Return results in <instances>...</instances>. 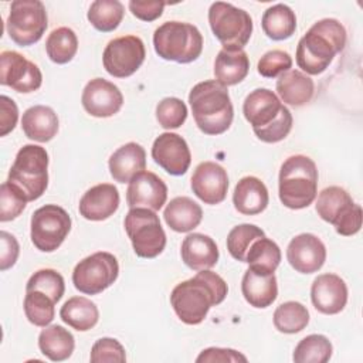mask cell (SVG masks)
I'll list each match as a JSON object with an SVG mask.
<instances>
[{"mask_svg": "<svg viewBox=\"0 0 363 363\" xmlns=\"http://www.w3.org/2000/svg\"><path fill=\"white\" fill-rule=\"evenodd\" d=\"M227 294V282L218 274L201 269L173 288L170 303L183 323L199 325L206 319L210 308L220 305Z\"/></svg>", "mask_w": 363, "mask_h": 363, "instance_id": "cell-1", "label": "cell"}, {"mask_svg": "<svg viewBox=\"0 0 363 363\" xmlns=\"http://www.w3.org/2000/svg\"><path fill=\"white\" fill-rule=\"evenodd\" d=\"M346 45V30L336 18L316 21L299 40L296 47V64L309 74H322L333 61L337 52Z\"/></svg>", "mask_w": 363, "mask_h": 363, "instance_id": "cell-2", "label": "cell"}, {"mask_svg": "<svg viewBox=\"0 0 363 363\" xmlns=\"http://www.w3.org/2000/svg\"><path fill=\"white\" fill-rule=\"evenodd\" d=\"M242 113L255 136L265 143L284 140L292 129V113L268 88L250 92L242 104Z\"/></svg>", "mask_w": 363, "mask_h": 363, "instance_id": "cell-3", "label": "cell"}, {"mask_svg": "<svg viewBox=\"0 0 363 363\" xmlns=\"http://www.w3.org/2000/svg\"><path fill=\"white\" fill-rule=\"evenodd\" d=\"M189 104L197 128L206 135H221L233 123L234 108L228 89L216 79L196 84L189 94Z\"/></svg>", "mask_w": 363, "mask_h": 363, "instance_id": "cell-4", "label": "cell"}, {"mask_svg": "<svg viewBox=\"0 0 363 363\" xmlns=\"http://www.w3.org/2000/svg\"><path fill=\"white\" fill-rule=\"evenodd\" d=\"M318 169L305 155L289 156L279 169L278 194L291 210H301L313 203L318 194Z\"/></svg>", "mask_w": 363, "mask_h": 363, "instance_id": "cell-5", "label": "cell"}, {"mask_svg": "<svg viewBox=\"0 0 363 363\" xmlns=\"http://www.w3.org/2000/svg\"><path fill=\"white\" fill-rule=\"evenodd\" d=\"M156 54L179 64L196 61L203 51V35L200 30L184 21H166L153 33Z\"/></svg>", "mask_w": 363, "mask_h": 363, "instance_id": "cell-6", "label": "cell"}, {"mask_svg": "<svg viewBox=\"0 0 363 363\" xmlns=\"http://www.w3.org/2000/svg\"><path fill=\"white\" fill-rule=\"evenodd\" d=\"M28 201L40 199L48 186V153L43 146L24 145L16 155L9 179Z\"/></svg>", "mask_w": 363, "mask_h": 363, "instance_id": "cell-7", "label": "cell"}, {"mask_svg": "<svg viewBox=\"0 0 363 363\" xmlns=\"http://www.w3.org/2000/svg\"><path fill=\"white\" fill-rule=\"evenodd\" d=\"M316 213L323 221L332 224L340 235H354L362 228V207L339 186H329L319 193Z\"/></svg>", "mask_w": 363, "mask_h": 363, "instance_id": "cell-8", "label": "cell"}, {"mask_svg": "<svg viewBox=\"0 0 363 363\" xmlns=\"http://www.w3.org/2000/svg\"><path fill=\"white\" fill-rule=\"evenodd\" d=\"M123 225L138 257L155 258L163 252L166 233L153 210L145 207L130 208L125 216Z\"/></svg>", "mask_w": 363, "mask_h": 363, "instance_id": "cell-9", "label": "cell"}, {"mask_svg": "<svg viewBox=\"0 0 363 363\" xmlns=\"http://www.w3.org/2000/svg\"><path fill=\"white\" fill-rule=\"evenodd\" d=\"M208 23L224 48H244L252 34L251 16L231 3H213L208 9Z\"/></svg>", "mask_w": 363, "mask_h": 363, "instance_id": "cell-10", "label": "cell"}, {"mask_svg": "<svg viewBox=\"0 0 363 363\" xmlns=\"http://www.w3.org/2000/svg\"><path fill=\"white\" fill-rule=\"evenodd\" d=\"M48 26L45 6L40 0H14L6 21L9 37L20 47L40 41Z\"/></svg>", "mask_w": 363, "mask_h": 363, "instance_id": "cell-11", "label": "cell"}, {"mask_svg": "<svg viewBox=\"0 0 363 363\" xmlns=\"http://www.w3.org/2000/svg\"><path fill=\"white\" fill-rule=\"evenodd\" d=\"M119 275L116 257L106 251H98L79 261L72 271L75 289L85 295H98L108 289Z\"/></svg>", "mask_w": 363, "mask_h": 363, "instance_id": "cell-12", "label": "cell"}, {"mask_svg": "<svg viewBox=\"0 0 363 363\" xmlns=\"http://www.w3.org/2000/svg\"><path fill=\"white\" fill-rule=\"evenodd\" d=\"M69 231L71 217L57 204H45L37 208L31 216V242L43 252H52L60 248Z\"/></svg>", "mask_w": 363, "mask_h": 363, "instance_id": "cell-13", "label": "cell"}, {"mask_svg": "<svg viewBox=\"0 0 363 363\" xmlns=\"http://www.w3.org/2000/svg\"><path fill=\"white\" fill-rule=\"evenodd\" d=\"M146 57L143 41L136 35H122L111 40L102 54L105 71L115 78L133 75Z\"/></svg>", "mask_w": 363, "mask_h": 363, "instance_id": "cell-14", "label": "cell"}, {"mask_svg": "<svg viewBox=\"0 0 363 363\" xmlns=\"http://www.w3.org/2000/svg\"><path fill=\"white\" fill-rule=\"evenodd\" d=\"M0 84L16 92H34L43 84V74L37 64L27 60L17 51L0 54Z\"/></svg>", "mask_w": 363, "mask_h": 363, "instance_id": "cell-15", "label": "cell"}, {"mask_svg": "<svg viewBox=\"0 0 363 363\" xmlns=\"http://www.w3.org/2000/svg\"><path fill=\"white\" fill-rule=\"evenodd\" d=\"M153 160L169 174L182 176L189 170L191 153L187 142L177 133H160L152 145Z\"/></svg>", "mask_w": 363, "mask_h": 363, "instance_id": "cell-16", "label": "cell"}, {"mask_svg": "<svg viewBox=\"0 0 363 363\" xmlns=\"http://www.w3.org/2000/svg\"><path fill=\"white\" fill-rule=\"evenodd\" d=\"M81 102L91 116L109 118L121 111L123 95L113 82L104 78H94L85 85Z\"/></svg>", "mask_w": 363, "mask_h": 363, "instance_id": "cell-17", "label": "cell"}, {"mask_svg": "<svg viewBox=\"0 0 363 363\" xmlns=\"http://www.w3.org/2000/svg\"><path fill=\"white\" fill-rule=\"evenodd\" d=\"M286 259L296 272L313 274L319 271L326 261V247L315 234L302 233L289 241Z\"/></svg>", "mask_w": 363, "mask_h": 363, "instance_id": "cell-18", "label": "cell"}, {"mask_svg": "<svg viewBox=\"0 0 363 363\" xmlns=\"http://www.w3.org/2000/svg\"><path fill=\"white\" fill-rule=\"evenodd\" d=\"M191 190L204 204L224 201L228 190L227 170L216 162H201L193 172Z\"/></svg>", "mask_w": 363, "mask_h": 363, "instance_id": "cell-19", "label": "cell"}, {"mask_svg": "<svg viewBox=\"0 0 363 363\" xmlns=\"http://www.w3.org/2000/svg\"><path fill=\"white\" fill-rule=\"evenodd\" d=\"M167 199L166 183L155 173L143 170L138 173L128 184L126 203L130 208L145 207L157 211Z\"/></svg>", "mask_w": 363, "mask_h": 363, "instance_id": "cell-20", "label": "cell"}, {"mask_svg": "<svg viewBox=\"0 0 363 363\" xmlns=\"http://www.w3.org/2000/svg\"><path fill=\"white\" fill-rule=\"evenodd\" d=\"M311 301L320 313L336 315L342 312L347 303L346 282L336 274L318 275L311 286Z\"/></svg>", "mask_w": 363, "mask_h": 363, "instance_id": "cell-21", "label": "cell"}, {"mask_svg": "<svg viewBox=\"0 0 363 363\" xmlns=\"http://www.w3.org/2000/svg\"><path fill=\"white\" fill-rule=\"evenodd\" d=\"M119 191L111 183H99L88 189L79 200V214L89 221L109 218L119 207Z\"/></svg>", "mask_w": 363, "mask_h": 363, "instance_id": "cell-22", "label": "cell"}, {"mask_svg": "<svg viewBox=\"0 0 363 363\" xmlns=\"http://www.w3.org/2000/svg\"><path fill=\"white\" fill-rule=\"evenodd\" d=\"M111 176L118 183H129L146 167V152L142 145L129 142L118 147L108 162Z\"/></svg>", "mask_w": 363, "mask_h": 363, "instance_id": "cell-23", "label": "cell"}, {"mask_svg": "<svg viewBox=\"0 0 363 363\" xmlns=\"http://www.w3.org/2000/svg\"><path fill=\"white\" fill-rule=\"evenodd\" d=\"M182 259L194 271L213 268L220 257L216 241L201 233L189 234L182 242Z\"/></svg>", "mask_w": 363, "mask_h": 363, "instance_id": "cell-24", "label": "cell"}, {"mask_svg": "<svg viewBox=\"0 0 363 363\" xmlns=\"http://www.w3.org/2000/svg\"><path fill=\"white\" fill-rule=\"evenodd\" d=\"M269 201L267 186L255 176H245L238 180L233 193V203L238 213L255 216L262 213Z\"/></svg>", "mask_w": 363, "mask_h": 363, "instance_id": "cell-25", "label": "cell"}, {"mask_svg": "<svg viewBox=\"0 0 363 363\" xmlns=\"http://www.w3.org/2000/svg\"><path fill=\"white\" fill-rule=\"evenodd\" d=\"M244 299L254 308L264 309L271 306L278 296L275 274H259L248 268L241 281Z\"/></svg>", "mask_w": 363, "mask_h": 363, "instance_id": "cell-26", "label": "cell"}, {"mask_svg": "<svg viewBox=\"0 0 363 363\" xmlns=\"http://www.w3.org/2000/svg\"><path fill=\"white\" fill-rule=\"evenodd\" d=\"M275 89L281 102L299 108L311 102L315 92V84L305 72L289 69L279 75Z\"/></svg>", "mask_w": 363, "mask_h": 363, "instance_id": "cell-27", "label": "cell"}, {"mask_svg": "<svg viewBox=\"0 0 363 363\" xmlns=\"http://www.w3.org/2000/svg\"><path fill=\"white\" fill-rule=\"evenodd\" d=\"M21 129L31 140L50 142L58 132V116L50 106L34 105L23 113Z\"/></svg>", "mask_w": 363, "mask_h": 363, "instance_id": "cell-28", "label": "cell"}, {"mask_svg": "<svg viewBox=\"0 0 363 363\" xmlns=\"http://www.w3.org/2000/svg\"><path fill=\"white\" fill-rule=\"evenodd\" d=\"M250 71V60L242 48H221L214 61L216 81L224 86L241 82Z\"/></svg>", "mask_w": 363, "mask_h": 363, "instance_id": "cell-29", "label": "cell"}, {"mask_svg": "<svg viewBox=\"0 0 363 363\" xmlns=\"http://www.w3.org/2000/svg\"><path fill=\"white\" fill-rule=\"evenodd\" d=\"M166 224L176 233H189L199 227L203 218V208L190 197H174L163 211Z\"/></svg>", "mask_w": 363, "mask_h": 363, "instance_id": "cell-30", "label": "cell"}, {"mask_svg": "<svg viewBox=\"0 0 363 363\" xmlns=\"http://www.w3.org/2000/svg\"><path fill=\"white\" fill-rule=\"evenodd\" d=\"M38 347L41 353L52 362L67 360L75 347L72 333L61 325L45 326L38 335Z\"/></svg>", "mask_w": 363, "mask_h": 363, "instance_id": "cell-31", "label": "cell"}, {"mask_svg": "<svg viewBox=\"0 0 363 363\" xmlns=\"http://www.w3.org/2000/svg\"><path fill=\"white\" fill-rule=\"evenodd\" d=\"M60 318L72 329L86 332L98 323L99 311L91 299L85 296H72L61 306Z\"/></svg>", "mask_w": 363, "mask_h": 363, "instance_id": "cell-32", "label": "cell"}, {"mask_svg": "<svg viewBox=\"0 0 363 363\" xmlns=\"http://www.w3.org/2000/svg\"><path fill=\"white\" fill-rule=\"evenodd\" d=\"M261 26L268 38L282 41L294 35L296 30V16L289 6L278 3L264 11Z\"/></svg>", "mask_w": 363, "mask_h": 363, "instance_id": "cell-33", "label": "cell"}, {"mask_svg": "<svg viewBox=\"0 0 363 363\" xmlns=\"http://www.w3.org/2000/svg\"><path fill=\"white\" fill-rule=\"evenodd\" d=\"M245 262L255 272L274 274L281 262V250L275 241L264 235L251 244Z\"/></svg>", "mask_w": 363, "mask_h": 363, "instance_id": "cell-34", "label": "cell"}, {"mask_svg": "<svg viewBox=\"0 0 363 363\" xmlns=\"http://www.w3.org/2000/svg\"><path fill=\"white\" fill-rule=\"evenodd\" d=\"M125 14V7L118 0H95L88 10V21L92 27L102 33L118 28Z\"/></svg>", "mask_w": 363, "mask_h": 363, "instance_id": "cell-35", "label": "cell"}, {"mask_svg": "<svg viewBox=\"0 0 363 363\" xmlns=\"http://www.w3.org/2000/svg\"><path fill=\"white\" fill-rule=\"evenodd\" d=\"M45 51L48 58L55 64L69 62L78 51L77 34L68 27H58L52 30L47 37Z\"/></svg>", "mask_w": 363, "mask_h": 363, "instance_id": "cell-36", "label": "cell"}, {"mask_svg": "<svg viewBox=\"0 0 363 363\" xmlns=\"http://www.w3.org/2000/svg\"><path fill=\"white\" fill-rule=\"evenodd\" d=\"M309 323V312L305 305L296 301L281 303L274 312V326L281 333H298Z\"/></svg>", "mask_w": 363, "mask_h": 363, "instance_id": "cell-37", "label": "cell"}, {"mask_svg": "<svg viewBox=\"0 0 363 363\" xmlns=\"http://www.w3.org/2000/svg\"><path fill=\"white\" fill-rule=\"evenodd\" d=\"M333 346L323 335H308L295 346L292 359L296 363H326L332 357Z\"/></svg>", "mask_w": 363, "mask_h": 363, "instance_id": "cell-38", "label": "cell"}, {"mask_svg": "<svg viewBox=\"0 0 363 363\" xmlns=\"http://www.w3.org/2000/svg\"><path fill=\"white\" fill-rule=\"evenodd\" d=\"M55 302L41 291H26L24 313L30 323L38 328L48 326L55 316Z\"/></svg>", "mask_w": 363, "mask_h": 363, "instance_id": "cell-39", "label": "cell"}, {"mask_svg": "<svg viewBox=\"0 0 363 363\" xmlns=\"http://www.w3.org/2000/svg\"><path fill=\"white\" fill-rule=\"evenodd\" d=\"M265 233L255 224H240L230 230L227 235V250L230 255L241 262H245V255L251 244L264 237Z\"/></svg>", "mask_w": 363, "mask_h": 363, "instance_id": "cell-40", "label": "cell"}, {"mask_svg": "<svg viewBox=\"0 0 363 363\" xmlns=\"http://www.w3.org/2000/svg\"><path fill=\"white\" fill-rule=\"evenodd\" d=\"M31 289L47 294L57 303L65 292V282L62 275L58 271L51 268H44V269L35 271L27 281L26 291H31Z\"/></svg>", "mask_w": 363, "mask_h": 363, "instance_id": "cell-41", "label": "cell"}, {"mask_svg": "<svg viewBox=\"0 0 363 363\" xmlns=\"http://www.w3.org/2000/svg\"><path fill=\"white\" fill-rule=\"evenodd\" d=\"M156 119L163 129H177L187 119V106L182 99L167 96L157 104Z\"/></svg>", "mask_w": 363, "mask_h": 363, "instance_id": "cell-42", "label": "cell"}, {"mask_svg": "<svg viewBox=\"0 0 363 363\" xmlns=\"http://www.w3.org/2000/svg\"><path fill=\"white\" fill-rule=\"evenodd\" d=\"M27 197L10 182H3L0 186V221H11L17 218L27 204Z\"/></svg>", "mask_w": 363, "mask_h": 363, "instance_id": "cell-43", "label": "cell"}, {"mask_svg": "<svg viewBox=\"0 0 363 363\" xmlns=\"http://www.w3.org/2000/svg\"><path fill=\"white\" fill-rule=\"evenodd\" d=\"M292 67V57L284 50L267 51L257 64V71L265 78H275Z\"/></svg>", "mask_w": 363, "mask_h": 363, "instance_id": "cell-44", "label": "cell"}, {"mask_svg": "<svg viewBox=\"0 0 363 363\" xmlns=\"http://www.w3.org/2000/svg\"><path fill=\"white\" fill-rule=\"evenodd\" d=\"M89 360L92 363H105V362H125L126 353L125 347L119 340L113 337H101L98 339L91 349Z\"/></svg>", "mask_w": 363, "mask_h": 363, "instance_id": "cell-45", "label": "cell"}, {"mask_svg": "<svg viewBox=\"0 0 363 363\" xmlns=\"http://www.w3.org/2000/svg\"><path fill=\"white\" fill-rule=\"evenodd\" d=\"M0 269L6 271L16 264L20 254V245L17 238L4 230L0 233Z\"/></svg>", "mask_w": 363, "mask_h": 363, "instance_id": "cell-46", "label": "cell"}, {"mask_svg": "<svg viewBox=\"0 0 363 363\" xmlns=\"http://www.w3.org/2000/svg\"><path fill=\"white\" fill-rule=\"evenodd\" d=\"M197 363L201 362H208V363H227V362H247V357L234 350V349H227V347H207L201 350V353L196 359Z\"/></svg>", "mask_w": 363, "mask_h": 363, "instance_id": "cell-47", "label": "cell"}, {"mask_svg": "<svg viewBox=\"0 0 363 363\" xmlns=\"http://www.w3.org/2000/svg\"><path fill=\"white\" fill-rule=\"evenodd\" d=\"M164 6H166L164 1H139V0L129 1L130 13L142 21H153L159 18L163 13Z\"/></svg>", "mask_w": 363, "mask_h": 363, "instance_id": "cell-48", "label": "cell"}, {"mask_svg": "<svg viewBox=\"0 0 363 363\" xmlns=\"http://www.w3.org/2000/svg\"><path fill=\"white\" fill-rule=\"evenodd\" d=\"M0 136L10 133L17 123L18 109L16 102L7 95L0 96Z\"/></svg>", "mask_w": 363, "mask_h": 363, "instance_id": "cell-49", "label": "cell"}]
</instances>
